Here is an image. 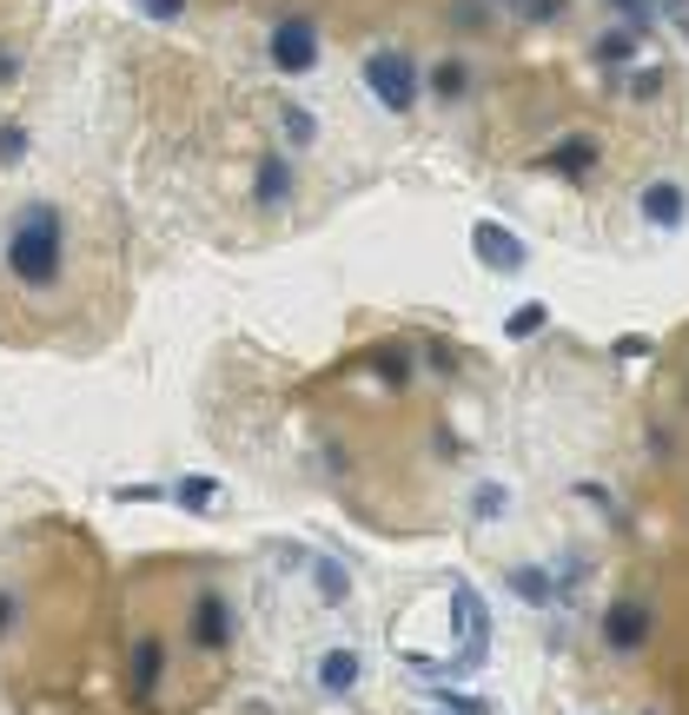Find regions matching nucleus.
I'll use <instances>...</instances> for the list:
<instances>
[{
    "label": "nucleus",
    "instance_id": "obj_1",
    "mask_svg": "<svg viewBox=\"0 0 689 715\" xmlns=\"http://www.w3.org/2000/svg\"><path fill=\"white\" fill-rule=\"evenodd\" d=\"M0 259H7V278L20 292H53L60 272H66V212L53 199H27L7 225Z\"/></svg>",
    "mask_w": 689,
    "mask_h": 715
},
{
    "label": "nucleus",
    "instance_id": "obj_2",
    "mask_svg": "<svg viewBox=\"0 0 689 715\" xmlns=\"http://www.w3.org/2000/svg\"><path fill=\"white\" fill-rule=\"evenodd\" d=\"M365 86H372L378 106L405 113V106L418 99V60H411L405 46H372V53H365Z\"/></svg>",
    "mask_w": 689,
    "mask_h": 715
},
{
    "label": "nucleus",
    "instance_id": "obj_3",
    "mask_svg": "<svg viewBox=\"0 0 689 715\" xmlns=\"http://www.w3.org/2000/svg\"><path fill=\"white\" fill-rule=\"evenodd\" d=\"M265 53H272L279 73H312V66H319V27H312V20H279Z\"/></svg>",
    "mask_w": 689,
    "mask_h": 715
},
{
    "label": "nucleus",
    "instance_id": "obj_4",
    "mask_svg": "<svg viewBox=\"0 0 689 715\" xmlns=\"http://www.w3.org/2000/svg\"><path fill=\"white\" fill-rule=\"evenodd\" d=\"M292 186H299V172H292V159L285 153H259V172H252V199L272 212V206H285L292 199Z\"/></svg>",
    "mask_w": 689,
    "mask_h": 715
},
{
    "label": "nucleus",
    "instance_id": "obj_5",
    "mask_svg": "<svg viewBox=\"0 0 689 715\" xmlns=\"http://www.w3.org/2000/svg\"><path fill=\"white\" fill-rule=\"evenodd\" d=\"M644 637H650V610H644V603H617V610L604 617V643H610L617 656L644 650Z\"/></svg>",
    "mask_w": 689,
    "mask_h": 715
},
{
    "label": "nucleus",
    "instance_id": "obj_6",
    "mask_svg": "<svg viewBox=\"0 0 689 715\" xmlns=\"http://www.w3.org/2000/svg\"><path fill=\"white\" fill-rule=\"evenodd\" d=\"M478 259L491 265V272H518L524 265V245H518V232H504V225H491V219H478Z\"/></svg>",
    "mask_w": 689,
    "mask_h": 715
},
{
    "label": "nucleus",
    "instance_id": "obj_7",
    "mask_svg": "<svg viewBox=\"0 0 689 715\" xmlns=\"http://www.w3.org/2000/svg\"><path fill=\"white\" fill-rule=\"evenodd\" d=\"M358 670H365L358 650H325V656H319V690H325V696H352V690H358Z\"/></svg>",
    "mask_w": 689,
    "mask_h": 715
},
{
    "label": "nucleus",
    "instance_id": "obj_8",
    "mask_svg": "<svg viewBox=\"0 0 689 715\" xmlns=\"http://www.w3.org/2000/svg\"><path fill=\"white\" fill-rule=\"evenodd\" d=\"M644 219L650 225H683V186H644Z\"/></svg>",
    "mask_w": 689,
    "mask_h": 715
},
{
    "label": "nucleus",
    "instance_id": "obj_9",
    "mask_svg": "<svg viewBox=\"0 0 689 715\" xmlns=\"http://www.w3.org/2000/svg\"><path fill=\"white\" fill-rule=\"evenodd\" d=\"M425 86H431L438 99H464V93H471V73H464L458 60H438V66L425 73Z\"/></svg>",
    "mask_w": 689,
    "mask_h": 715
},
{
    "label": "nucleus",
    "instance_id": "obj_10",
    "mask_svg": "<svg viewBox=\"0 0 689 715\" xmlns=\"http://www.w3.org/2000/svg\"><path fill=\"white\" fill-rule=\"evenodd\" d=\"M166 497H173V504H186V511H212V504H219V484H212V477H179Z\"/></svg>",
    "mask_w": 689,
    "mask_h": 715
},
{
    "label": "nucleus",
    "instance_id": "obj_11",
    "mask_svg": "<svg viewBox=\"0 0 689 715\" xmlns=\"http://www.w3.org/2000/svg\"><path fill=\"white\" fill-rule=\"evenodd\" d=\"M226 637H232L226 603H219V597H206V603H199V643H206V650H226Z\"/></svg>",
    "mask_w": 689,
    "mask_h": 715
},
{
    "label": "nucleus",
    "instance_id": "obj_12",
    "mask_svg": "<svg viewBox=\"0 0 689 715\" xmlns=\"http://www.w3.org/2000/svg\"><path fill=\"white\" fill-rule=\"evenodd\" d=\"M511 590H518L524 603H537V610H551V603H557V590H551V577H544V570H511Z\"/></svg>",
    "mask_w": 689,
    "mask_h": 715
},
{
    "label": "nucleus",
    "instance_id": "obj_13",
    "mask_svg": "<svg viewBox=\"0 0 689 715\" xmlns=\"http://www.w3.org/2000/svg\"><path fill=\"white\" fill-rule=\"evenodd\" d=\"M153 683H159V643H139V650H133V690L146 696Z\"/></svg>",
    "mask_w": 689,
    "mask_h": 715
},
{
    "label": "nucleus",
    "instance_id": "obj_14",
    "mask_svg": "<svg viewBox=\"0 0 689 715\" xmlns=\"http://www.w3.org/2000/svg\"><path fill=\"white\" fill-rule=\"evenodd\" d=\"M591 159H597V146H591V139H571V146H557V153H551V166H557V172H584Z\"/></svg>",
    "mask_w": 689,
    "mask_h": 715
},
{
    "label": "nucleus",
    "instance_id": "obj_15",
    "mask_svg": "<svg viewBox=\"0 0 689 715\" xmlns=\"http://www.w3.org/2000/svg\"><path fill=\"white\" fill-rule=\"evenodd\" d=\"M312 133H319V119H312L305 106H285V139H292V146H312Z\"/></svg>",
    "mask_w": 689,
    "mask_h": 715
},
{
    "label": "nucleus",
    "instance_id": "obj_16",
    "mask_svg": "<svg viewBox=\"0 0 689 715\" xmlns=\"http://www.w3.org/2000/svg\"><path fill=\"white\" fill-rule=\"evenodd\" d=\"M312 577H319V597H325V603H345V597H352V583H345L332 564H312Z\"/></svg>",
    "mask_w": 689,
    "mask_h": 715
},
{
    "label": "nucleus",
    "instance_id": "obj_17",
    "mask_svg": "<svg viewBox=\"0 0 689 715\" xmlns=\"http://www.w3.org/2000/svg\"><path fill=\"white\" fill-rule=\"evenodd\" d=\"M637 53V33H604L597 40V60H630Z\"/></svg>",
    "mask_w": 689,
    "mask_h": 715
},
{
    "label": "nucleus",
    "instance_id": "obj_18",
    "mask_svg": "<svg viewBox=\"0 0 689 715\" xmlns=\"http://www.w3.org/2000/svg\"><path fill=\"white\" fill-rule=\"evenodd\" d=\"M564 13V0H524V20H557Z\"/></svg>",
    "mask_w": 689,
    "mask_h": 715
},
{
    "label": "nucleus",
    "instance_id": "obj_19",
    "mask_svg": "<svg viewBox=\"0 0 689 715\" xmlns=\"http://www.w3.org/2000/svg\"><path fill=\"white\" fill-rule=\"evenodd\" d=\"M20 146H27V133H20V126H7V133H0V159H20Z\"/></svg>",
    "mask_w": 689,
    "mask_h": 715
},
{
    "label": "nucleus",
    "instance_id": "obj_20",
    "mask_svg": "<svg viewBox=\"0 0 689 715\" xmlns=\"http://www.w3.org/2000/svg\"><path fill=\"white\" fill-rule=\"evenodd\" d=\"M610 7H617V13H630V20H644V7H650V0H610Z\"/></svg>",
    "mask_w": 689,
    "mask_h": 715
}]
</instances>
